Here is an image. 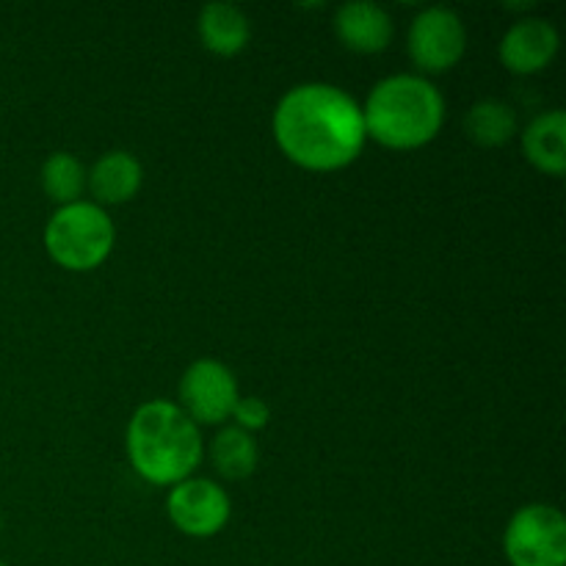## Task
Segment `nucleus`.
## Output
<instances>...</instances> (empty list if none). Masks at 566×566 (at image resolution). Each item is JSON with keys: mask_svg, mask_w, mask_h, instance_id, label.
Here are the masks:
<instances>
[{"mask_svg": "<svg viewBox=\"0 0 566 566\" xmlns=\"http://www.w3.org/2000/svg\"><path fill=\"white\" fill-rule=\"evenodd\" d=\"M335 31L348 50L381 53L392 39V20L374 0H354L337 9Z\"/></svg>", "mask_w": 566, "mask_h": 566, "instance_id": "obj_10", "label": "nucleus"}, {"mask_svg": "<svg viewBox=\"0 0 566 566\" xmlns=\"http://www.w3.org/2000/svg\"><path fill=\"white\" fill-rule=\"evenodd\" d=\"M0 566H6V564H3V562H0Z\"/></svg>", "mask_w": 566, "mask_h": 566, "instance_id": "obj_18", "label": "nucleus"}, {"mask_svg": "<svg viewBox=\"0 0 566 566\" xmlns=\"http://www.w3.org/2000/svg\"><path fill=\"white\" fill-rule=\"evenodd\" d=\"M114 235V224L97 202H72L50 216L44 247L66 271H92L111 254Z\"/></svg>", "mask_w": 566, "mask_h": 566, "instance_id": "obj_4", "label": "nucleus"}, {"mask_svg": "<svg viewBox=\"0 0 566 566\" xmlns=\"http://www.w3.org/2000/svg\"><path fill=\"white\" fill-rule=\"evenodd\" d=\"M523 147L531 164L547 175H564L566 169V114H539L523 133Z\"/></svg>", "mask_w": 566, "mask_h": 566, "instance_id": "obj_12", "label": "nucleus"}, {"mask_svg": "<svg viewBox=\"0 0 566 566\" xmlns=\"http://www.w3.org/2000/svg\"><path fill=\"white\" fill-rule=\"evenodd\" d=\"M199 36L210 53L235 55L249 44L252 28L247 14L232 3H208L199 14Z\"/></svg>", "mask_w": 566, "mask_h": 566, "instance_id": "obj_13", "label": "nucleus"}, {"mask_svg": "<svg viewBox=\"0 0 566 566\" xmlns=\"http://www.w3.org/2000/svg\"><path fill=\"white\" fill-rule=\"evenodd\" d=\"M169 517L186 536H216L230 520V497L208 479H186L171 486Z\"/></svg>", "mask_w": 566, "mask_h": 566, "instance_id": "obj_8", "label": "nucleus"}, {"mask_svg": "<svg viewBox=\"0 0 566 566\" xmlns=\"http://www.w3.org/2000/svg\"><path fill=\"white\" fill-rule=\"evenodd\" d=\"M446 99L434 83L418 75L385 77L368 94L363 108L365 136L392 149L423 147L440 133Z\"/></svg>", "mask_w": 566, "mask_h": 566, "instance_id": "obj_3", "label": "nucleus"}, {"mask_svg": "<svg viewBox=\"0 0 566 566\" xmlns=\"http://www.w3.org/2000/svg\"><path fill=\"white\" fill-rule=\"evenodd\" d=\"M468 33L457 11L431 6L409 28V55L423 72H446L462 59Z\"/></svg>", "mask_w": 566, "mask_h": 566, "instance_id": "obj_7", "label": "nucleus"}, {"mask_svg": "<svg viewBox=\"0 0 566 566\" xmlns=\"http://www.w3.org/2000/svg\"><path fill=\"white\" fill-rule=\"evenodd\" d=\"M558 53V31L542 17H525L514 22L501 42V61L517 75L545 70Z\"/></svg>", "mask_w": 566, "mask_h": 566, "instance_id": "obj_9", "label": "nucleus"}, {"mask_svg": "<svg viewBox=\"0 0 566 566\" xmlns=\"http://www.w3.org/2000/svg\"><path fill=\"white\" fill-rule=\"evenodd\" d=\"M142 164H138L136 155L122 153V149H114V153L103 155V158L94 164L92 175L86 177L88 186H92L94 199L103 205H119L127 202L138 193L142 188Z\"/></svg>", "mask_w": 566, "mask_h": 566, "instance_id": "obj_11", "label": "nucleus"}, {"mask_svg": "<svg viewBox=\"0 0 566 566\" xmlns=\"http://www.w3.org/2000/svg\"><path fill=\"white\" fill-rule=\"evenodd\" d=\"M274 138L282 153L304 169H343L363 153V108L343 88L302 83L276 105Z\"/></svg>", "mask_w": 566, "mask_h": 566, "instance_id": "obj_1", "label": "nucleus"}, {"mask_svg": "<svg viewBox=\"0 0 566 566\" xmlns=\"http://www.w3.org/2000/svg\"><path fill=\"white\" fill-rule=\"evenodd\" d=\"M127 457L142 479L180 484L202 459V437L177 403L147 401L127 423Z\"/></svg>", "mask_w": 566, "mask_h": 566, "instance_id": "obj_2", "label": "nucleus"}, {"mask_svg": "<svg viewBox=\"0 0 566 566\" xmlns=\"http://www.w3.org/2000/svg\"><path fill=\"white\" fill-rule=\"evenodd\" d=\"M182 412L193 423H224L238 403V381L224 363L216 359H197L191 368L182 374L180 381Z\"/></svg>", "mask_w": 566, "mask_h": 566, "instance_id": "obj_6", "label": "nucleus"}, {"mask_svg": "<svg viewBox=\"0 0 566 566\" xmlns=\"http://www.w3.org/2000/svg\"><path fill=\"white\" fill-rule=\"evenodd\" d=\"M503 551L512 566H564V514L547 503H531V506L520 509L503 534Z\"/></svg>", "mask_w": 566, "mask_h": 566, "instance_id": "obj_5", "label": "nucleus"}, {"mask_svg": "<svg viewBox=\"0 0 566 566\" xmlns=\"http://www.w3.org/2000/svg\"><path fill=\"white\" fill-rule=\"evenodd\" d=\"M230 418H235V426L243 431H260L269 426L271 409L263 398H238L235 409H232Z\"/></svg>", "mask_w": 566, "mask_h": 566, "instance_id": "obj_17", "label": "nucleus"}, {"mask_svg": "<svg viewBox=\"0 0 566 566\" xmlns=\"http://www.w3.org/2000/svg\"><path fill=\"white\" fill-rule=\"evenodd\" d=\"M210 459H213L216 470L224 479L241 481L247 475H252L254 468H258V446L249 437V431L230 426V429H221L216 434L213 448H210Z\"/></svg>", "mask_w": 566, "mask_h": 566, "instance_id": "obj_15", "label": "nucleus"}, {"mask_svg": "<svg viewBox=\"0 0 566 566\" xmlns=\"http://www.w3.org/2000/svg\"><path fill=\"white\" fill-rule=\"evenodd\" d=\"M42 186L53 202H81V193L86 188V169L75 155L53 153L42 166Z\"/></svg>", "mask_w": 566, "mask_h": 566, "instance_id": "obj_16", "label": "nucleus"}, {"mask_svg": "<svg viewBox=\"0 0 566 566\" xmlns=\"http://www.w3.org/2000/svg\"><path fill=\"white\" fill-rule=\"evenodd\" d=\"M464 130L481 147H501L517 133V114L501 99H481L464 116Z\"/></svg>", "mask_w": 566, "mask_h": 566, "instance_id": "obj_14", "label": "nucleus"}]
</instances>
